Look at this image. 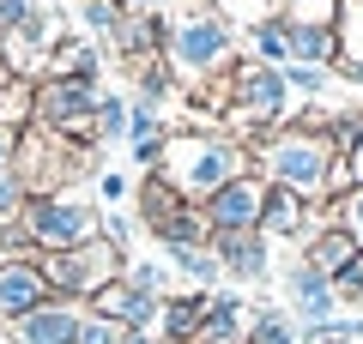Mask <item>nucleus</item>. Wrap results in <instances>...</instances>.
<instances>
[{
	"label": "nucleus",
	"mask_w": 363,
	"mask_h": 344,
	"mask_svg": "<svg viewBox=\"0 0 363 344\" xmlns=\"http://www.w3.org/2000/svg\"><path fill=\"white\" fill-rule=\"evenodd\" d=\"M248 169H255V157H248L224 127H169L164 133V164H157V176L194 205L212 200L224 181L248 176Z\"/></svg>",
	"instance_id": "obj_1"
},
{
	"label": "nucleus",
	"mask_w": 363,
	"mask_h": 344,
	"mask_svg": "<svg viewBox=\"0 0 363 344\" xmlns=\"http://www.w3.org/2000/svg\"><path fill=\"white\" fill-rule=\"evenodd\" d=\"M333 157L339 151H333L327 133H309V127H297V121H285V127L255 151V176L267 181V188H291L297 200L321 205L327 200V169H333Z\"/></svg>",
	"instance_id": "obj_2"
},
{
	"label": "nucleus",
	"mask_w": 363,
	"mask_h": 344,
	"mask_svg": "<svg viewBox=\"0 0 363 344\" xmlns=\"http://www.w3.org/2000/svg\"><path fill=\"white\" fill-rule=\"evenodd\" d=\"M164 61L176 73V85H206L212 73H230L236 67V30L224 25L212 6H194V13L169 18V42H164Z\"/></svg>",
	"instance_id": "obj_3"
},
{
	"label": "nucleus",
	"mask_w": 363,
	"mask_h": 344,
	"mask_svg": "<svg viewBox=\"0 0 363 344\" xmlns=\"http://www.w3.org/2000/svg\"><path fill=\"white\" fill-rule=\"evenodd\" d=\"M13 169L25 176L30 193H73L79 181L97 176V145H73V139L43 133V127H25V133H18Z\"/></svg>",
	"instance_id": "obj_4"
},
{
	"label": "nucleus",
	"mask_w": 363,
	"mask_h": 344,
	"mask_svg": "<svg viewBox=\"0 0 363 344\" xmlns=\"http://www.w3.org/2000/svg\"><path fill=\"white\" fill-rule=\"evenodd\" d=\"M18 224H25L37 254H61V248H79V242L104 236V205L79 200V193H30Z\"/></svg>",
	"instance_id": "obj_5"
},
{
	"label": "nucleus",
	"mask_w": 363,
	"mask_h": 344,
	"mask_svg": "<svg viewBox=\"0 0 363 344\" xmlns=\"http://www.w3.org/2000/svg\"><path fill=\"white\" fill-rule=\"evenodd\" d=\"M97 97H104L97 79L43 73L37 79V103H30V127L55 133V139H73V145H97Z\"/></svg>",
	"instance_id": "obj_6"
},
{
	"label": "nucleus",
	"mask_w": 363,
	"mask_h": 344,
	"mask_svg": "<svg viewBox=\"0 0 363 344\" xmlns=\"http://www.w3.org/2000/svg\"><path fill=\"white\" fill-rule=\"evenodd\" d=\"M37 266H43V278H49V290L61 296V302H79V308H85L91 296L104 290V284L121 278L128 254H121V248H109L104 236H97V242L61 248V254H37Z\"/></svg>",
	"instance_id": "obj_7"
},
{
	"label": "nucleus",
	"mask_w": 363,
	"mask_h": 344,
	"mask_svg": "<svg viewBox=\"0 0 363 344\" xmlns=\"http://www.w3.org/2000/svg\"><path fill=\"white\" fill-rule=\"evenodd\" d=\"M200 212H206L212 236H224V229H260V212H267V181L248 169V176L224 181L212 200H200Z\"/></svg>",
	"instance_id": "obj_8"
},
{
	"label": "nucleus",
	"mask_w": 363,
	"mask_h": 344,
	"mask_svg": "<svg viewBox=\"0 0 363 344\" xmlns=\"http://www.w3.org/2000/svg\"><path fill=\"white\" fill-rule=\"evenodd\" d=\"M212 254H218L230 284H267L272 278V242L260 229H224V236H212Z\"/></svg>",
	"instance_id": "obj_9"
},
{
	"label": "nucleus",
	"mask_w": 363,
	"mask_h": 344,
	"mask_svg": "<svg viewBox=\"0 0 363 344\" xmlns=\"http://www.w3.org/2000/svg\"><path fill=\"white\" fill-rule=\"evenodd\" d=\"M285 308H291V320H297V326H333V320H339L333 284H327L309 260H297V266L285 272Z\"/></svg>",
	"instance_id": "obj_10"
},
{
	"label": "nucleus",
	"mask_w": 363,
	"mask_h": 344,
	"mask_svg": "<svg viewBox=\"0 0 363 344\" xmlns=\"http://www.w3.org/2000/svg\"><path fill=\"white\" fill-rule=\"evenodd\" d=\"M91 314H104V320H116V326H128V332H157V314H164V296H152V290H133L128 278H116V284H104V290L91 296Z\"/></svg>",
	"instance_id": "obj_11"
},
{
	"label": "nucleus",
	"mask_w": 363,
	"mask_h": 344,
	"mask_svg": "<svg viewBox=\"0 0 363 344\" xmlns=\"http://www.w3.org/2000/svg\"><path fill=\"white\" fill-rule=\"evenodd\" d=\"M43 302H55V290L37 260H0V320H25Z\"/></svg>",
	"instance_id": "obj_12"
},
{
	"label": "nucleus",
	"mask_w": 363,
	"mask_h": 344,
	"mask_svg": "<svg viewBox=\"0 0 363 344\" xmlns=\"http://www.w3.org/2000/svg\"><path fill=\"white\" fill-rule=\"evenodd\" d=\"M315 229H321V217H315L309 200H297L291 188H267V212H260V236L267 242H309Z\"/></svg>",
	"instance_id": "obj_13"
},
{
	"label": "nucleus",
	"mask_w": 363,
	"mask_h": 344,
	"mask_svg": "<svg viewBox=\"0 0 363 344\" xmlns=\"http://www.w3.org/2000/svg\"><path fill=\"white\" fill-rule=\"evenodd\" d=\"M79 314H85L79 302H61V296H55V302H43L37 314L6 320V338H13V344H73Z\"/></svg>",
	"instance_id": "obj_14"
},
{
	"label": "nucleus",
	"mask_w": 363,
	"mask_h": 344,
	"mask_svg": "<svg viewBox=\"0 0 363 344\" xmlns=\"http://www.w3.org/2000/svg\"><path fill=\"white\" fill-rule=\"evenodd\" d=\"M164 42H169V18L152 6V13H128V18H121L116 37H109V49H116V61L140 67V61H157Z\"/></svg>",
	"instance_id": "obj_15"
},
{
	"label": "nucleus",
	"mask_w": 363,
	"mask_h": 344,
	"mask_svg": "<svg viewBox=\"0 0 363 344\" xmlns=\"http://www.w3.org/2000/svg\"><path fill=\"white\" fill-rule=\"evenodd\" d=\"M242 338H248V302H242V290H206L200 344H242Z\"/></svg>",
	"instance_id": "obj_16"
},
{
	"label": "nucleus",
	"mask_w": 363,
	"mask_h": 344,
	"mask_svg": "<svg viewBox=\"0 0 363 344\" xmlns=\"http://www.w3.org/2000/svg\"><path fill=\"white\" fill-rule=\"evenodd\" d=\"M43 73H61V79H97L104 85V49L91 37H55L49 42V55H43Z\"/></svg>",
	"instance_id": "obj_17"
},
{
	"label": "nucleus",
	"mask_w": 363,
	"mask_h": 344,
	"mask_svg": "<svg viewBox=\"0 0 363 344\" xmlns=\"http://www.w3.org/2000/svg\"><path fill=\"white\" fill-rule=\"evenodd\" d=\"M200 320H206V290H169L164 314H157V338L164 344H200Z\"/></svg>",
	"instance_id": "obj_18"
},
{
	"label": "nucleus",
	"mask_w": 363,
	"mask_h": 344,
	"mask_svg": "<svg viewBox=\"0 0 363 344\" xmlns=\"http://www.w3.org/2000/svg\"><path fill=\"white\" fill-rule=\"evenodd\" d=\"M145 236H152L157 248H206L212 242V224H206V212H200L194 200H182L176 212H169L157 229H145Z\"/></svg>",
	"instance_id": "obj_19"
},
{
	"label": "nucleus",
	"mask_w": 363,
	"mask_h": 344,
	"mask_svg": "<svg viewBox=\"0 0 363 344\" xmlns=\"http://www.w3.org/2000/svg\"><path fill=\"white\" fill-rule=\"evenodd\" d=\"M351 254H357V242H351V236H345V229H339V224H321V229H315V236H309V242H303V260H309V266L321 272L327 284H333L339 272L351 266Z\"/></svg>",
	"instance_id": "obj_20"
},
{
	"label": "nucleus",
	"mask_w": 363,
	"mask_h": 344,
	"mask_svg": "<svg viewBox=\"0 0 363 344\" xmlns=\"http://www.w3.org/2000/svg\"><path fill=\"white\" fill-rule=\"evenodd\" d=\"M291 61L327 67V73H333V61H339V30H333V25H297V18H291ZM291 61H285V67H291Z\"/></svg>",
	"instance_id": "obj_21"
},
{
	"label": "nucleus",
	"mask_w": 363,
	"mask_h": 344,
	"mask_svg": "<svg viewBox=\"0 0 363 344\" xmlns=\"http://www.w3.org/2000/svg\"><path fill=\"white\" fill-rule=\"evenodd\" d=\"M242 344H303V326L291 320V308L255 302V308H248V338Z\"/></svg>",
	"instance_id": "obj_22"
},
{
	"label": "nucleus",
	"mask_w": 363,
	"mask_h": 344,
	"mask_svg": "<svg viewBox=\"0 0 363 344\" xmlns=\"http://www.w3.org/2000/svg\"><path fill=\"white\" fill-rule=\"evenodd\" d=\"M242 42H248V61L285 67V61H291V18H285V13H279V18H260V25L242 30Z\"/></svg>",
	"instance_id": "obj_23"
},
{
	"label": "nucleus",
	"mask_w": 363,
	"mask_h": 344,
	"mask_svg": "<svg viewBox=\"0 0 363 344\" xmlns=\"http://www.w3.org/2000/svg\"><path fill=\"white\" fill-rule=\"evenodd\" d=\"M333 30H339V61H333V73H339V79H345V73H363V0H339Z\"/></svg>",
	"instance_id": "obj_24"
},
{
	"label": "nucleus",
	"mask_w": 363,
	"mask_h": 344,
	"mask_svg": "<svg viewBox=\"0 0 363 344\" xmlns=\"http://www.w3.org/2000/svg\"><path fill=\"white\" fill-rule=\"evenodd\" d=\"M164 260H169V272H182L194 290H218L224 284V266H218V254H212V242L206 248H164Z\"/></svg>",
	"instance_id": "obj_25"
},
{
	"label": "nucleus",
	"mask_w": 363,
	"mask_h": 344,
	"mask_svg": "<svg viewBox=\"0 0 363 344\" xmlns=\"http://www.w3.org/2000/svg\"><path fill=\"white\" fill-rule=\"evenodd\" d=\"M30 103H37V79H6L0 85V127L6 133H25L30 127Z\"/></svg>",
	"instance_id": "obj_26"
},
{
	"label": "nucleus",
	"mask_w": 363,
	"mask_h": 344,
	"mask_svg": "<svg viewBox=\"0 0 363 344\" xmlns=\"http://www.w3.org/2000/svg\"><path fill=\"white\" fill-rule=\"evenodd\" d=\"M133 85H140V91H133V97H140V103H157V109H164V103L169 97H176V73H169V61H164V55H157V61H140V67H133Z\"/></svg>",
	"instance_id": "obj_27"
},
{
	"label": "nucleus",
	"mask_w": 363,
	"mask_h": 344,
	"mask_svg": "<svg viewBox=\"0 0 363 344\" xmlns=\"http://www.w3.org/2000/svg\"><path fill=\"white\" fill-rule=\"evenodd\" d=\"M128 109H133V97H121V91H104L97 97V145L128 139Z\"/></svg>",
	"instance_id": "obj_28"
},
{
	"label": "nucleus",
	"mask_w": 363,
	"mask_h": 344,
	"mask_svg": "<svg viewBox=\"0 0 363 344\" xmlns=\"http://www.w3.org/2000/svg\"><path fill=\"white\" fill-rule=\"evenodd\" d=\"M285 6H291V0H212V13H218L224 25H242V30L260 25V18H279Z\"/></svg>",
	"instance_id": "obj_29"
},
{
	"label": "nucleus",
	"mask_w": 363,
	"mask_h": 344,
	"mask_svg": "<svg viewBox=\"0 0 363 344\" xmlns=\"http://www.w3.org/2000/svg\"><path fill=\"white\" fill-rule=\"evenodd\" d=\"M121 278H128L133 290L169 296V266H164V260H133V254H128V266H121Z\"/></svg>",
	"instance_id": "obj_30"
},
{
	"label": "nucleus",
	"mask_w": 363,
	"mask_h": 344,
	"mask_svg": "<svg viewBox=\"0 0 363 344\" xmlns=\"http://www.w3.org/2000/svg\"><path fill=\"white\" fill-rule=\"evenodd\" d=\"M164 133H169L164 109H157V103H140V97H133V109H128V145H133V139H164Z\"/></svg>",
	"instance_id": "obj_31"
},
{
	"label": "nucleus",
	"mask_w": 363,
	"mask_h": 344,
	"mask_svg": "<svg viewBox=\"0 0 363 344\" xmlns=\"http://www.w3.org/2000/svg\"><path fill=\"white\" fill-rule=\"evenodd\" d=\"M79 18H85V30H91V37H116V25H121V18H128V13H121V6H116V0H79Z\"/></svg>",
	"instance_id": "obj_32"
},
{
	"label": "nucleus",
	"mask_w": 363,
	"mask_h": 344,
	"mask_svg": "<svg viewBox=\"0 0 363 344\" xmlns=\"http://www.w3.org/2000/svg\"><path fill=\"white\" fill-rule=\"evenodd\" d=\"M279 73H285V85H291V97H321L327 91V67H303V61H291V67H279Z\"/></svg>",
	"instance_id": "obj_33"
},
{
	"label": "nucleus",
	"mask_w": 363,
	"mask_h": 344,
	"mask_svg": "<svg viewBox=\"0 0 363 344\" xmlns=\"http://www.w3.org/2000/svg\"><path fill=\"white\" fill-rule=\"evenodd\" d=\"M128 338V326H116V320H104V314H79V332H73V344H121Z\"/></svg>",
	"instance_id": "obj_34"
},
{
	"label": "nucleus",
	"mask_w": 363,
	"mask_h": 344,
	"mask_svg": "<svg viewBox=\"0 0 363 344\" xmlns=\"http://www.w3.org/2000/svg\"><path fill=\"white\" fill-rule=\"evenodd\" d=\"M25 200H30L25 176H18V169H0V224H13V217L25 212Z\"/></svg>",
	"instance_id": "obj_35"
},
{
	"label": "nucleus",
	"mask_w": 363,
	"mask_h": 344,
	"mask_svg": "<svg viewBox=\"0 0 363 344\" xmlns=\"http://www.w3.org/2000/svg\"><path fill=\"white\" fill-rule=\"evenodd\" d=\"M333 296H339V308H363V248L351 254V266L333 278Z\"/></svg>",
	"instance_id": "obj_36"
},
{
	"label": "nucleus",
	"mask_w": 363,
	"mask_h": 344,
	"mask_svg": "<svg viewBox=\"0 0 363 344\" xmlns=\"http://www.w3.org/2000/svg\"><path fill=\"white\" fill-rule=\"evenodd\" d=\"M104 242L128 254V248H133V217H121V212H104Z\"/></svg>",
	"instance_id": "obj_37"
},
{
	"label": "nucleus",
	"mask_w": 363,
	"mask_h": 344,
	"mask_svg": "<svg viewBox=\"0 0 363 344\" xmlns=\"http://www.w3.org/2000/svg\"><path fill=\"white\" fill-rule=\"evenodd\" d=\"M303 344H357V338L333 320V326H303Z\"/></svg>",
	"instance_id": "obj_38"
},
{
	"label": "nucleus",
	"mask_w": 363,
	"mask_h": 344,
	"mask_svg": "<svg viewBox=\"0 0 363 344\" xmlns=\"http://www.w3.org/2000/svg\"><path fill=\"white\" fill-rule=\"evenodd\" d=\"M116 200H128V181H121L116 169H109V176H97V205H104V212H109V205H116Z\"/></svg>",
	"instance_id": "obj_39"
},
{
	"label": "nucleus",
	"mask_w": 363,
	"mask_h": 344,
	"mask_svg": "<svg viewBox=\"0 0 363 344\" xmlns=\"http://www.w3.org/2000/svg\"><path fill=\"white\" fill-rule=\"evenodd\" d=\"M133 164H140L145 176H152V169L164 164V139H133Z\"/></svg>",
	"instance_id": "obj_40"
},
{
	"label": "nucleus",
	"mask_w": 363,
	"mask_h": 344,
	"mask_svg": "<svg viewBox=\"0 0 363 344\" xmlns=\"http://www.w3.org/2000/svg\"><path fill=\"white\" fill-rule=\"evenodd\" d=\"M345 169H351V188H363V139L345 151Z\"/></svg>",
	"instance_id": "obj_41"
},
{
	"label": "nucleus",
	"mask_w": 363,
	"mask_h": 344,
	"mask_svg": "<svg viewBox=\"0 0 363 344\" xmlns=\"http://www.w3.org/2000/svg\"><path fill=\"white\" fill-rule=\"evenodd\" d=\"M13 157H18V133L0 127V169H13Z\"/></svg>",
	"instance_id": "obj_42"
},
{
	"label": "nucleus",
	"mask_w": 363,
	"mask_h": 344,
	"mask_svg": "<svg viewBox=\"0 0 363 344\" xmlns=\"http://www.w3.org/2000/svg\"><path fill=\"white\" fill-rule=\"evenodd\" d=\"M116 6H121V13H152L157 0H116Z\"/></svg>",
	"instance_id": "obj_43"
},
{
	"label": "nucleus",
	"mask_w": 363,
	"mask_h": 344,
	"mask_svg": "<svg viewBox=\"0 0 363 344\" xmlns=\"http://www.w3.org/2000/svg\"><path fill=\"white\" fill-rule=\"evenodd\" d=\"M121 344H164V338H157V332H128Z\"/></svg>",
	"instance_id": "obj_44"
}]
</instances>
